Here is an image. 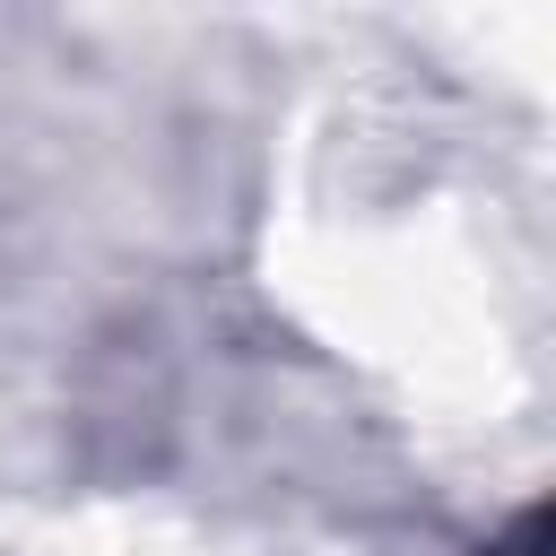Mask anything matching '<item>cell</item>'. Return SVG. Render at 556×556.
Returning <instances> with one entry per match:
<instances>
[{"label":"cell","instance_id":"obj_1","mask_svg":"<svg viewBox=\"0 0 556 556\" xmlns=\"http://www.w3.org/2000/svg\"><path fill=\"white\" fill-rule=\"evenodd\" d=\"M478 556H547V504L513 513V530H504V539H486Z\"/></svg>","mask_w":556,"mask_h":556}]
</instances>
